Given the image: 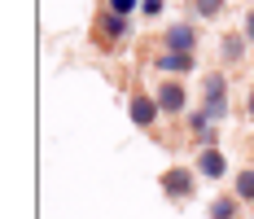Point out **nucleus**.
<instances>
[{
  "label": "nucleus",
  "mask_w": 254,
  "mask_h": 219,
  "mask_svg": "<svg viewBox=\"0 0 254 219\" xmlns=\"http://www.w3.org/2000/svg\"><path fill=\"white\" fill-rule=\"evenodd\" d=\"M246 49H250V40H246L241 31L219 35V62H224V66H241V62H246Z\"/></svg>",
  "instance_id": "nucleus-8"
},
{
  "label": "nucleus",
  "mask_w": 254,
  "mask_h": 219,
  "mask_svg": "<svg viewBox=\"0 0 254 219\" xmlns=\"http://www.w3.org/2000/svg\"><path fill=\"white\" fill-rule=\"evenodd\" d=\"M232 193L241 197L246 206H254V167H246V171H237V180H232Z\"/></svg>",
  "instance_id": "nucleus-12"
},
{
  "label": "nucleus",
  "mask_w": 254,
  "mask_h": 219,
  "mask_svg": "<svg viewBox=\"0 0 254 219\" xmlns=\"http://www.w3.org/2000/svg\"><path fill=\"white\" fill-rule=\"evenodd\" d=\"M210 219H246V202L237 193H219L210 202Z\"/></svg>",
  "instance_id": "nucleus-10"
},
{
  "label": "nucleus",
  "mask_w": 254,
  "mask_h": 219,
  "mask_svg": "<svg viewBox=\"0 0 254 219\" xmlns=\"http://www.w3.org/2000/svg\"><path fill=\"white\" fill-rule=\"evenodd\" d=\"M127 114H131V123H136L140 132H158V119H162V110H158V97H153V92H145L140 83H131Z\"/></svg>",
  "instance_id": "nucleus-4"
},
{
  "label": "nucleus",
  "mask_w": 254,
  "mask_h": 219,
  "mask_svg": "<svg viewBox=\"0 0 254 219\" xmlns=\"http://www.w3.org/2000/svg\"><path fill=\"white\" fill-rule=\"evenodd\" d=\"M158 189H162V197H167L171 206L193 202V197H197V167H167L158 175Z\"/></svg>",
  "instance_id": "nucleus-2"
},
{
  "label": "nucleus",
  "mask_w": 254,
  "mask_h": 219,
  "mask_svg": "<svg viewBox=\"0 0 254 219\" xmlns=\"http://www.w3.org/2000/svg\"><path fill=\"white\" fill-rule=\"evenodd\" d=\"M153 97H158L162 119H176V114H184V110H189V92H184V83H180V79H162Z\"/></svg>",
  "instance_id": "nucleus-6"
},
{
  "label": "nucleus",
  "mask_w": 254,
  "mask_h": 219,
  "mask_svg": "<svg viewBox=\"0 0 254 219\" xmlns=\"http://www.w3.org/2000/svg\"><path fill=\"white\" fill-rule=\"evenodd\" d=\"M193 167L202 180H224L228 175V158H224V149L219 145H202L197 149V158H193Z\"/></svg>",
  "instance_id": "nucleus-7"
},
{
  "label": "nucleus",
  "mask_w": 254,
  "mask_h": 219,
  "mask_svg": "<svg viewBox=\"0 0 254 219\" xmlns=\"http://www.w3.org/2000/svg\"><path fill=\"white\" fill-rule=\"evenodd\" d=\"M241 35L254 44V9H246V22H241Z\"/></svg>",
  "instance_id": "nucleus-15"
},
{
  "label": "nucleus",
  "mask_w": 254,
  "mask_h": 219,
  "mask_svg": "<svg viewBox=\"0 0 254 219\" xmlns=\"http://www.w3.org/2000/svg\"><path fill=\"white\" fill-rule=\"evenodd\" d=\"M162 9H167V0H140V13H145V18H158Z\"/></svg>",
  "instance_id": "nucleus-14"
},
{
  "label": "nucleus",
  "mask_w": 254,
  "mask_h": 219,
  "mask_svg": "<svg viewBox=\"0 0 254 219\" xmlns=\"http://www.w3.org/2000/svg\"><path fill=\"white\" fill-rule=\"evenodd\" d=\"M224 13V0H189V18H202V22H215Z\"/></svg>",
  "instance_id": "nucleus-11"
},
{
  "label": "nucleus",
  "mask_w": 254,
  "mask_h": 219,
  "mask_svg": "<svg viewBox=\"0 0 254 219\" xmlns=\"http://www.w3.org/2000/svg\"><path fill=\"white\" fill-rule=\"evenodd\" d=\"M246 119L254 123V88H250V92H246Z\"/></svg>",
  "instance_id": "nucleus-16"
},
{
  "label": "nucleus",
  "mask_w": 254,
  "mask_h": 219,
  "mask_svg": "<svg viewBox=\"0 0 254 219\" xmlns=\"http://www.w3.org/2000/svg\"><path fill=\"white\" fill-rule=\"evenodd\" d=\"M88 40H92L97 53H119L131 40V22L119 18V13H110V9H97L92 13V26H88Z\"/></svg>",
  "instance_id": "nucleus-1"
},
{
  "label": "nucleus",
  "mask_w": 254,
  "mask_h": 219,
  "mask_svg": "<svg viewBox=\"0 0 254 219\" xmlns=\"http://www.w3.org/2000/svg\"><path fill=\"white\" fill-rule=\"evenodd\" d=\"M153 66H158V71L162 74H184V71H193V66H197V53H158V57H153Z\"/></svg>",
  "instance_id": "nucleus-9"
},
{
  "label": "nucleus",
  "mask_w": 254,
  "mask_h": 219,
  "mask_svg": "<svg viewBox=\"0 0 254 219\" xmlns=\"http://www.w3.org/2000/svg\"><path fill=\"white\" fill-rule=\"evenodd\" d=\"M202 110L210 119H228V74L224 71H206L202 74Z\"/></svg>",
  "instance_id": "nucleus-3"
},
{
  "label": "nucleus",
  "mask_w": 254,
  "mask_h": 219,
  "mask_svg": "<svg viewBox=\"0 0 254 219\" xmlns=\"http://www.w3.org/2000/svg\"><path fill=\"white\" fill-rule=\"evenodd\" d=\"M197 40H202V31H197L193 18L189 22H171L162 31V49L167 53H197Z\"/></svg>",
  "instance_id": "nucleus-5"
},
{
  "label": "nucleus",
  "mask_w": 254,
  "mask_h": 219,
  "mask_svg": "<svg viewBox=\"0 0 254 219\" xmlns=\"http://www.w3.org/2000/svg\"><path fill=\"white\" fill-rule=\"evenodd\" d=\"M101 9H110V13H119V18H131V13L140 9V0H101Z\"/></svg>",
  "instance_id": "nucleus-13"
}]
</instances>
